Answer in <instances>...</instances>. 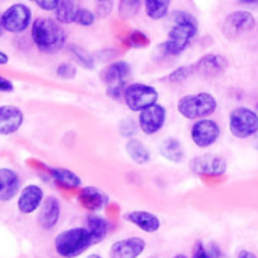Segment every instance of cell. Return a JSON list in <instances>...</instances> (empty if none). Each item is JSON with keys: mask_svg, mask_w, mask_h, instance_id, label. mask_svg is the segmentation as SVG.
Returning a JSON list of instances; mask_svg holds the SVG:
<instances>
[{"mask_svg": "<svg viewBox=\"0 0 258 258\" xmlns=\"http://www.w3.org/2000/svg\"><path fill=\"white\" fill-rule=\"evenodd\" d=\"M198 35V20L187 11H176L173 14V26L169 31L167 40L160 46L166 56L181 55Z\"/></svg>", "mask_w": 258, "mask_h": 258, "instance_id": "1", "label": "cell"}, {"mask_svg": "<svg viewBox=\"0 0 258 258\" xmlns=\"http://www.w3.org/2000/svg\"><path fill=\"white\" fill-rule=\"evenodd\" d=\"M32 41L44 53H55L66 43V32L53 19L41 17L32 23Z\"/></svg>", "mask_w": 258, "mask_h": 258, "instance_id": "2", "label": "cell"}, {"mask_svg": "<svg viewBox=\"0 0 258 258\" xmlns=\"http://www.w3.org/2000/svg\"><path fill=\"white\" fill-rule=\"evenodd\" d=\"M178 112L187 120H199L210 117L217 109L216 97L208 91H199L193 94H185L178 100Z\"/></svg>", "mask_w": 258, "mask_h": 258, "instance_id": "3", "label": "cell"}, {"mask_svg": "<svg viewBox=\"0 0 258 258\" xmlns=\"http://www.w3.org/2000/svg\"><path fill=\"white\" fill-rule=\"evenodd\" d=\"M93 244L94 241L88 228H72L62 231L55 238V249L64 258H76Z\"/></svg>", "mask_w": 258, "mask_h": 258, "instance_id": "4", "label": "cell"}, {"mask_svg": "<svg viewBox=\"0 0 258 258\" xmlns=\"http://www.w3.org/2000/svg\"><path fill=\"white\" fill-rule=\"evenodd\" d=\"M228 127L235 139H252L258 134V112L247 106H237L229 114Z\"/></svg>", "mask_w": 258, "mask_h": 258, "instance_id": "5", "label": "cell"}, {"mask_svg": "<svg viewBox=\"0 0 258 258\" xmlns=\"http://www.w3.org/2000/svg\"><path fill=\"white\" fill-rule=\"evenodd\" d=\"M158 97H160L158 90L143 82L129 84L123 93L124 105L133 112H142L143 109L158 103Z\"/></svg>", "mask_w": 258, "mask_h": 258, "instance_id": "6", "label": "cell"}, {"mask_svg": "<svg viewBox=\"0 0 258 258\" xmlns=\"http://www.w3.org/2000/svg\"><path fill=\"white\" fill-rule=\"evenodd\" d=\"M220 124L210 117L196 120L190 127V139L193 145L199 149H208L216 145L220 139Z\"/></svg>", "mask_w": 258, "mask_h": 258, "instance_id": "7", "label": "cell"}, {"mask_svg": "<svg viewBox=\"0 0 258 258\" xmlns=\"http://www.w3.org/2000/svg\"><path fill=\"white\" fill-rule=\"evenodd\" d=\"M256 26L255 17L249 11H234L226 16L222 32L226 38H240L241 35L250 32Z\"/></svg>", "mask_w": 258, "mask_h": 258, "instance_id": "8", "label": "cell"}, {"mask_svg": "<svg viewBox=\"0 0 258 258\" xmlns=\"http://www.w3.org/2000/svg\"><path fill=\"white\" fill-rule=\"evenodd\" d=\"M166 118H167V111L161 103H155L146 109H143L142 112H139V126L140 131L148 136L152 137L155 134H158L161 129L166 124Z\"/></svg>", "mask_w": 258, "mask_h": 258, "instance_id": "9", "label": "cell"}, {"mask_svg": "<svg viewBox=\"0 0 258 258\" xmlns=\"http://www.w3.org/2000/svg\"><path fill=\"white\" fill-rule=\"evenodd\" d=\"M32 23V11L23 4H14L4 13L5 31L11 34L25 32Z\"/></svg>", "mask_w": 258, "mask_h": 258, "instance_id": "10", "label": "cell"}, {"mask_svg": "<svg viewBox=\"0 0 258 258\" xmlns=\"http://www.w3.org/2000/svg\"><path fill=\"white\" fill-rule=\"evenodd\" d=\"M190 170L201 176H222L226 172V160L219 155H198L190 161Z\"/></svg>", "mask_w": 258, "mask_h": 258, "instance_id": "11", "label": "cell"}, {"mask_svg": "<svg viewBox=\"0 0 258 258\" xmlns=\"http://www.w3.org/2000/svg\"><path fill=\"white\" fill-rule=\"evenodd\" d=\"M131 75V66L126 61H114L108 64L102 72H100V79L102 82L108 87H126V79Z\"/></svg>", "mask_w": 258, "mask_h": 258, "instance_id": "12", "label": "cell"}, {"mask_svg": "<svg viewBox=\"0 0 258 258\" xmlns=\"http://www.w3.org/2000/svg\"><path fill=\"white\" fill-rule=\"evenodd\" d=\"M25 120L23 111L14 105L0 106V136L16 134L22 127Z\"/></svg>", "mask_w": 258, "mask_h": 258, "instance_id": "13", "label": "cell"}, {"mask_svg": "<svg viewBox=\"0 0 258 258\" xmlns=\"http://www.w3.org/2000/svg\"><path fill=\"white\" fill-rule=\"evenodd\" d=\"M228 69V59L219 53H208L204 55L196 64L195 70L204 78H216L225 73Z\"/></svg>", "mask_w": 258, "mask_h": 258, "instance_id": "14", "label": "cell"}, {"mask_svg": "<svg viewBox=\"0 0 258 258\" xmlns=\"http://www.w3.org/2000/svg\"><path fill=\"white\" fill-rule=\"evenodd\" d=\"M146 247L142 237H129L115 241L111 246V258H139Z\"/></svg>", "mask_w": 258, "mask_h": 258, "instance_id": "15", "label": "cell"}, {"mask_svg": "<svg viewBox=\"0 0 258 258\" xmlns=\"http://www.w3.org/2000/svg\"><path fill=\"white\" fill-rule=\"evenodd\" d=\"M43 199H44V193L43 190L35 185V184H31V185H26L22 193H20V198H19V202H17V207L20 210V213L23 214H31L34 211H37L41 204H43Z\"/></svg>", "mask_w": 258, "mask_h": 258, "instance_id": "16", "label": "cell"}, {"mask_svg": "<svg viewBox=\"0 0 258 258\" xmlns=\"http://www.w3.org/2000/svg\"><path fill=\"white\" fill-rule=\"evenodd\" d=\"M78 201L88 211H100L108 205L109 198L97 187H84L78 196Z\"/></svg>", "mask_w": 258, "mask_h": 258, "instance_id": "17", "label": "cell"}, {"mask_svg": "<svg viewBox=\"0 0 258 258\" xmlns=\"http://www.w3.org/2000/svg\"><path fill=\"white\" fill-rule=\"evenodd\" d=\"M124 220H127L129 223L136 225L137 228H140L143 232L148 234H154L161 228V220L158 216H155L154 213L149 211H143V210H137V211H129L124 214Z\"/></svg>", "mask_w": 258, "mask_h": 258, "instance_id": "18", "label": "cell"}, {"mask_svg": "<svg viewBox=\"0 0 258 258\" xmlns=\"http://www.w3.org/2000/svg\"><path fill=\"white\" fill-rule=\"evenodd\" d=\"M20 190V178L13 169H0V201H11Z\"/></svg>", "mask_w": 258, "mask_h": 258, "instance_id": "19", "label": "cell"}, {"mask_svg": "<svg viewBox=\"0 0 258 258\" xmlns=\"http://www.w3.org/2000/svg\"><path fill=\"white\" fill-rule=\"evenodd\" d=\"M61 216V205L59 201L53 196H49L44 199V202L41 204V211L38 216V222L41 225V228L44 229H52Z\"/></svg>", "mask_w": 258, "mask_h": 258, "instance_id": "20", "label": "cell"}, {"mask_svg": "<svg viewBox=\"0 0 258 258\" xmlns=\"http://www.w3.org/2000/svg\"><path fill=\"white\" fill-rule=\"evenodd\" d=\"M160 154L164 160L173 163V164H181L185 158V152L182 148V143L175 139V137H167L161 142L160 145Z\"/></svg>", "mask_w": 258, "mask_h": 258, "instance_id": "21", "label": "cell"}, {"mask_svg": "<svg viewBox=\"0 0 258 258\" xmlns=\"http://www.w3.org/2000/svg\"><path fill=\"white\" fill-rule=\"evenodd\" d=\"M124 151L127 154V157L131 158V161H134L136 164H148L151 161V151L146 148V145L139 140V139H129L126 142Z\"/></svg>", "mask_w": 258, "mask_h": 258, "instance_id": "22", "label": "cell"}, {"mask_svg": "<svg viewBox=\"0 0 258 258\" xmlns=\"http://www.w3.org/2000/svg\"><path fill=\"white\" fill-rule=\"evenodd\" d=\"M49 173L52 175V178L55 179V182L59 184V185L64 187V188H78V187H81V184H82L81 178H79L75 172H72V170H69V169L50 167V169H49Z\"/></svg>", "mask_w": 258, "mask_h": 258, "instance_id": "23", "label": "cell"}, {"mask_svg": "<svg viewBox=\"0 0 258 258\" xmlns=\"http://www.w3.org/2000/svg\"><path fill=\"white\" fill-rule=\"evenodd\" d=\"M87 228L93 237V241L94 244L96 243H100L109 232V222L102 217V216H97V214H91L88 216L87 219Z\"/></svg>", "mask_w": 258, "mask_h": 258, "instance_id": "24", "label": "cell"}, {"mask_svg": "<svg viewBox=\"0 0 258 258\" xmlns=\"http://www.w3.org/2000/svg\"><path fill=\"white\" fill-rule=\"evenodd\" d=\"M172 0H145V11L151 20H163L170 10Z\"/></svg>", "mask_w": 258, "mask_h": 258, "instance_id": "25", "label": "cell"}, {"mask_svg": "<svg viewBox=\"0 0 258 258\" xmlns=\"http://www.w3.org/2000/svg\"><path fill=\"white\" fill-rule=\"evenodd\" d=\"M78 13V7L75 0H61L58 8L55 10V20L61 25L75 23V17Z\"/></svg>", "mask_w": 258, "mask_h": 258, "instance_id": "26", "label": "cell"}, {"mask_svg": "<svg viewBox=\"0 0 258 258\" xmlns=\"http://www.w3.org/2000/svg\"><path fill=\"white\" fill-rule=\"evenodd\" d=\"M140 7H142V0H120L118 16L124 20L133 19L139 14Z\"/></svg>", "mask_w": 258, "mask_h": 258, "instance_id": "27", "label": "cell"}, {"mask_svg": "<svg viewBox=\"0 0 258 258\" xmlns=\"http://www.w3.org/2000/svg\"><path fill=\"white\" fill-rule=\"evenodd\" d=\"M69 49H70V53L73 55V58L76 59L78 64H81L84 69H88V70L94 69V58L87 50H84L79 46H70Z\"/></svg>", "mask_w": 258, "mask_h": 258, "instance_id": "28", "label": "cell"}, {"mask_svg": "<svg viewBox=\"0 0 258 258\" xmlns=\"http://www.w3.org/2000/svg\"><path fill=\"white\" fill-rule=\"evenodd\" d=\"M140 129L139 126V121H136L134 118H123L118 124V131H120V136L124 137V139H134L137 136V131Z\"/></svg>", "mask_w": 258, "mask_h": 258, "instance_id": "29", "label": "cell"}, {"mask_svg": "<svg viewBox=\"0 0 258 258\" xmlns=\"http://www.w3.org/2000/svg\"><path fill=\"white\" fill-rule=\"evenodd\" d=\"M195 66H182V67H178L176 70H173L166 79L170 81L172 84H182L185 82L193 73H195Z\"/></svg>", "mask_w": 258, "mask_h": 258, "instance_id": "30", "label": "cell"}, {"mask_svg": "<svg viewBox=\"0 0 258 258\" xmlns=\"http://www.w3.org/2000/svg\"><path fill=\"white\" fill-rule=\"evenodd\" d=\"M96 22V14L87 8H78V13H76V17H75V23L79 25V26H84V28H88V26H93Z\"/></svg>", "mask_w": 258, "mask_h": 258, "instance_id": "31", "label": "cell"}, {"mask_svg": "<svg viewBox=\"0 0 258 258\" xmlns=\"http://www.w3.org/2000/svg\"><path fill=\"white\" fill-rule=\"evenodd\" d=\"M56 75L62 79H73L76 76V69L70 62H62L56 67Z\"/></svg>", "mask_w": 258, "mask_h": 258, "instance_id": "32", "label": "cell"}, {"mask_svg": "<svg viewBox=\"0 0 258 258\" xmlns=\"http://www.w3.org/2000/svg\"><path fill=\"white\" fill-rule=\"evenodd\" d=\"M129 43L131 46H136V47H142L145 44L149 43V40L146 38V35L143 32H139V31H134L131 35H129Z\"/></svg>", "mask_w": 258, "mask_h": 258, "instance_id": "33", "label": "cell"}, {"mask_svg": "<svg viewBox=\"0 0 258 258\" xmlns=\"http://www.w3.org/2000/svg\"><path fill=\"white\" fill-rule=\"evenodd\" d=\"M34 2L38 5V8H41L44 11H55L61 0H34Z\"/></svg>", "mask_w": 258, "mask_h": 258, "instance_id": "34", "label": "cell"}, {"mask_svg": "<svg viewBox=\"0 0 258 258\" xmlns=\"http://www.w3.org/2000/svg\"><path fill=\"white\" fill-rule=\"evenodd\" d=\"M191 258H208V253H207V247L202 241H196L195 247H193V255Z\"/></svg>", "mask_w": 258, "mask_h": 258, "instance_id": "35", "label": "cell"}, {"mask_svg": "<svg viewBox=\"0 0 258 258\" xmlns=\"http://www.w3.org/2000/svg\"><path fill=\"white\" fill-rule=\"evenodd\" d=\"M207 253H208V258H220L222 256V250H220V247L216 243H210L208 244Z\"/></svg>", "mask_w": 258, "mask_h": 258, "instance_id": "36", "label": "cell"}, {"mask_svg": "<svg viewBox=\"0 0 258 258\" xmlns=\"http://www.w3.org/2000/svg\"><path fill=\"white\" fill-rule=\"evenodd\" d=\"M13 90H14L13 82H11L10 79H7V78H2V76H0V91L8 93V91H13Z\"/></svg>", "mask_w": 258, "mask_h": 258, "instance_id": "37", "label": "cell"}, {"mask_svg": "<svg viewBox=\"0 0 258 258\" xmlns=\"http://www.w3.org/2000/svg\"><path fill=\"white\" fill-rule=\"evenodd\" d=\"M237 258H256V255H255L253 252H250V250L243 249V250H240V252H238Z\"/></svg>", "mask_w": 258, "mask_h": 258, "instance_id": "38", "label": "cell"}, {"mask_svg": "<svg viewBox=\"0 0 258 258\" xmlns=\"http://www.w3.org/2000/svg\"><path fill=\"white\" fill-rule=\"evenodd\" d=\"M8 62H10V56H8L5 52L0 50V66H5V64H8Z\"/></svg>", "mask_w": 258, "mask_h": 258, "instance_id": "39", "label": "cell"}, {"mask_svg": "<svg viewBox=\"0 0 258 258\" xmlns=\"http://www.w3.org/2000/svg\"><path fill=\"white\" fill-rule=\"evenodd\" d=\"M243 5H250V7H258V0H240Z\"/></svg>", "mask_w": 258, "mask_h": 258, "instance_id": "40", "label": "cell"}, {"mask_svg": "<svg viewBox=\"0 0 258 258\" xmlns=\"http://www.w3.org/2000/svg\"><path fill=\"white\" fill-rule=\"evenodd\" d=\"M5 32V26H4V14H0V37Z\"/></svg>", "mask_w": 258, "mask_h": 258, "instance_id": "41", "label": "cell"}, {"mask_svg": "<svg viewBox=\"0 0 258 258\" xmlns=\"http://www.w3.org/2000/svg\"><path fill=\"white\" fill-rule=\"evenodd\" d=\"M173 258H188V256H185L184 253H178V255H175Z\"/></svg>", "mask_w": 258, "mask_h": 258, "instance_id": "42", "label": "cell"}, {"mask_svg": "<svg viewBox=\"0 0 258 258\" xmlns=\"http://www.w3.org/2000/svg\"><path fill=\"white\" fill-rule=\"evenodd\" d=\"M88 258H100V256H99V255H96V253H93V255H90Z\"/></svg>", "mask_w": 258, "mask_h": 258, "instance_id": "43", "label": "cell"}, {"mask_svg": "<svg viewBox=\"0 0 258 258\" xmlns=\"http://www.w3.org/2000/svg\"><path fill=\"white\" fill-rule=\"evenodd\" d=\"M96 2H99V4H100V2H108V0H96Z\"/></svg>", "mask_w": 258, "mask_h": 258, "instance_id": "44", "label": "cell"}, {"mask_svg": "<svg viewBox=\"0 0 258 258\" xmlns=\"http://www.w3.org/2000/svg\"><path fill=\"white\" fill-rule=\"evenodd\" d=\"M255 108H256V109H255V111H256V112H258V103H256V106H255Z\"/></svg>", "mask_w": 258, "mask_h": 258, "instance_id": "45", "label": "cell"}]
</instances>
